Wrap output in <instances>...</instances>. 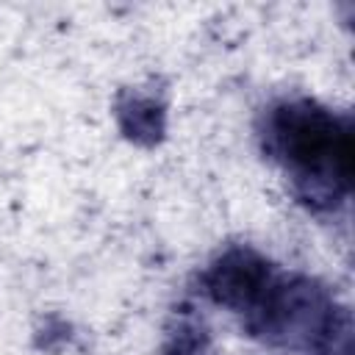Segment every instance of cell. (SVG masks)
<instances>
[{"label": "cell", "instance_id": "cell-1", "mask_svg": "<svg viewBox=\"0 0 355 355\" xmlns=\"http://www.w3.org/2000/svg\"><path fill=\"white\" fill-rule=\"evenodd\" d=\"M263 150L286 175L308 208H336L352 180V130L316 100L288 97L263 116Z\"/></svg>", "mask_w": 355, "mask_h": 355}, {"label": "cell", "instance_id": "cell-2", "mask_svg": "<svg viewBox=\"0 0 355 355\" xmlns=\"http://www.w3.org/2000/svg\"><path fill=\"white\" fill-rule=\"evenodd\" d=\"M244 327L269 347L322 352L338 336L330 294L305 275H275L263 297L244 316Z\"/></svg>", "mask_w": 355, "mask_h": 355}, {"label": "cell", "instance_id": "cell-3", "mask_svg": "<svg viewBox=\"0 0 355 355\" xmlns=\"http://www.w3.org/2000/svg\"><path fill=\"white\" fill-rule=\"evenodd\" d=\"M275 266L252 247H227L202 272V291L211 302L247 316L275 280Z\"/></svg>", "mask_w": 355, "mask_h": 355}, {"label": "cell", "instance_id": "cell-4", "mask_svg": "<svg viewBox=\"0 0 355 355\" xmlns=\"http://www.w3.org/2000/svg\"><path fill=\"white\" fill-rule=\"evenodd\" d=\"M116 125L136 144H155L166 128L164 105L144 92H122L116 100Z\"/></svg>", "mask_w": 355, "mask_h": 355}, {"label": "cell", "instance_id": "cell-5", "mask_svg": "<svg viewBox=\"0 0 355 355\" xmlns=\"http://www.w3.org/2000/svg\"><path fill=\"white\" fill-rule=\"evenodd\" d=\"M161 355H211V333L191 308H178L164 327Z\"/></svg>", "mask_w": 355, "mask_h": 355}]
</instances>
